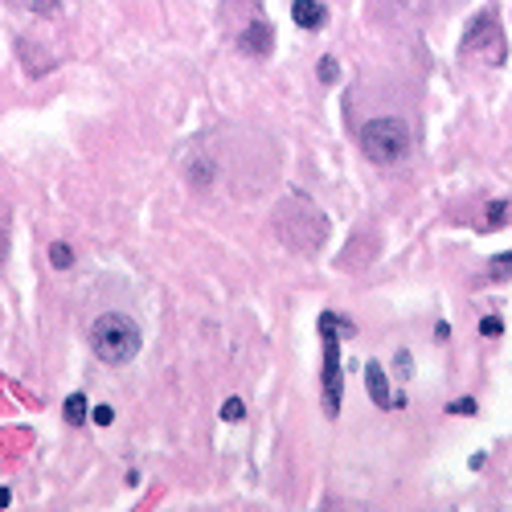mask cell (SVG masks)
<instances>
[{"label": "cell", "mask_w": 512, "mask_h": 512, "mask_svg": "<svg viewBox=\"0 0 512 512\" xmlns=\"http://www.w3.org/2000/svg\"><path fill=\"white\" fill-rule=\"evenodd\" d=\"M275 233L283 238L287 250H295V255H316L328 238V217L320 213V205H316L312 197L291 193V197H283L279 210H275Z\"/></svg>", "instance_id": "cell-1"}, {"label": "cell", "mask_w": 512, "mask_h": 512, "mask_svg": "<svg viewBox=\"0 0 512 512\" xmlns=\"http://www.w3.org/2000/svg\"><path fill=\"white\" fill-rule=\"evenodd\" d=\"M91 349L107 365H127L140 352V328L127 316H119V312H107V316H98L91 324Z\"/></svg>", "instance_id": "cell-2"}, {"label": "cell", "mask_w": 512, "mask_h": 512, "mask_svg": "<svg viewBox=\"0 0 512 512\" xmlns=\"http://www.w3.org/2000/svg\"><path fill=\"white\" fill-rule=\"evenodd\" d=\"M410 148V132L406 123L394 115H381V119H369L361 127V152L369 156L373 164H397Z\"/></svg>", "instance_id": "cell-3"}, {"label": "cell", "mask_w": 512, "mask_h": 512, "mask_svg": "<svg viewBox=\"0 0 512 512\" xmlns=\"http://www.w3.org/2000/svg\"><path fill=\"white\" fill-rule=\"evenodd\" d=\"M320 332H324V414L336 418L340 414V397H345V369H340V320L324 312L320 316Z\"/></svg>", "instance_id": "cell-4"}, {"label": "cell", "mask_w": 512, "mask_h": 512, "mask_svg": "<svg viewBox=\"0 0 512 512\" xmlns=\"http://www.w3.org/2000/svg\"><path fill=\"white\" fill-rule=\"evenodd\" d=\"M488 41H500V21H496V13H480L475 21L467 25V33H463V49L467 53H480V49H488Z\"/></svg>", "instance_id": "cell-5"}, {"label": "cell", "mask_w": 512, "mask_h": 512, "mask_svg": "<svg viewBox=\"0 0 512 512\" xmlns=\"http://www.w3.org/2000/svg\"><path fill=\"white\" fill-rule=\"evenodd\" d=\"M238 46L246 49V53H255V58H267V53L275 49V29H271L267 21H250L246 29H242Z\"/></svg>", "instance_id": "cell-6"}, {"label": "cell", "mask_w": 512, "mask_h": 512, "mask_svg": "<svg viewBox=\"0 0 512 512\" xmlns=\"http://www.w3.org/2000/svg\"><path fill=\"white\" fill-rule=\"evenodd\" d=\"M291 21L300 25V29H307V33H316V29H324L328 8L320 0H295V4H291Z\"/></svg>", "instance_id": "cell-7"}, {"label": "cell", "mask_w": 512, "mask_h": 512, "mask_svg": "<svg viewBox=\"0 0 512 512\" xmlns=\"http://www.w3.org/2000/svg\"><path fill=\"white\" fill-rule=\"evenodd\" d=\"M365 385H369V397L381 406V410H390L394 406V394H390V377H385V369L377 365V361H369L365 365Z\"/></svg>", "instance_id": "cell-8"}, {"label": "cell", "mask_w": 512, "mask_h": 512, "mask_svg": "<svg viewBox=\"0 0 512 512\" xmlns=\"http://www.w3.org/2000/svg\"><path fill=\"white\" fill-rule=\"evenodd\" d=\"M62 414H66L70 426H82L87 414H91V406H87V397H82V394H70V397H66V406H62Z\"/></svg>", "instance_id": "cell-9"}, {"label": "cell", "mask_w": 512, "mask_h": 512, "mask_svg": "<svg viewBox=\"0 0 512 512\" xmlns=\"http://www.w3.org/2000/svg\"><path fill=\"white\" fill-rule=\"evenodd\" d=\"M49 262H53V271H70V267H74V250L66 246V242H53V246H49Z\"/></svg>", "instance_id": "cell-10"}, {"label": "cell", "mask_w": 512, "mask_h": 512, "mask_svg": "<svg viewBox=\"0 0 512 512\" xmlns=\"http://www.w3.org/2000/svg\"><path fill=\"white\" fill-rule=\"evenodd\" d=\"M504 222H508V205H504V201H492L488 210H484V226H488V230H500Z\"/></svg>", "instance_id": "cell-11"}, {"label": "cell", "mask_w": 512, "mask_h": 512, "mask_svg": "<svg viewBox=\"0 0 512 512\" xmlns=\"http://www.w3.org/2000/svg\"><path fill=\"white\" fill-rule=\"evenodd\" d=\"M316 78H320L324 87H332V82L340 78V62H336V58H320V66H316Z\"/></svg>", "instance_id": "cell-12"}, {"label": "cell", "mask_w": 512, "mask_h": 512, "mask_svg": "<svg viewBox=\"0 0 512 512\" xmlns=\"http://www.w3.org/2000/svg\"><path fill=\"white\" fill-rule=\"evenodd\" d=\"M488 271H492V279H512V250L508 255H492Z\"/></svg>", "instance_id": "cell-13"}, {"label": "cell", "mask_w": 512, "mask_h": 512, "mask_svg": "<svg viewBox=\"0 0 512 512\" xmlns=\"http://www.w3.org/2000/svg\"><path fill=\"white\" fill-rule=\"evenodd\" d=\"M246 418V406H242V397H230V402H222V422H242Z\"/></svg>", "instance_id": "cell-14"}, {"label": "cell", "mask_w": 512, "mask_h": 512, "mask_svg": "<svg viewBox=\"0 0 512 512\" xmlns=\"http://www.w3.org/2000/svg\"><path fill=\"white\" fill-rule=\"evenodd\" d=\"M188 181H193L197 188H205V185H210V181H213V168H210V160L193 164V168H188Z\"/></svg>", "instance_id": "cell-15"}, {"label": "cell", "mask_w": 512, "mask_h": 512, "mask_svg": "<svg viewBox=\"0 0 512 512\" xmlns=\"http://www.w3.org/2000/svg\"><path fill=\"white\" fill-rule=\"evenodd\" d=\"M500 332H504V320H500V316H484V320H480V336H488V340H496Z\"/></svg>", "instance_id": "cell-16"}, {"label": "cell", "mask_w": 512, "mask_h": 512, "mask_svg": "<svg viewBox=\"0 0 512 512\" xmlns=\"http://www.w3.org/2000/svg\"><path fill=\"white\" fill-rule=\"evenodd\" d=\"M29 8H33L37 17H53V13H58L62 4H58V0H29Z\"/></svg>", "instance_id": "cell-17"}, {"label": "cell", "mask_w": 512, "mask_h": 512, "mask_svg": "<svg viewBox=\"0 0 512 512\" xmlns=\"http://www.w3.org/2000/svg\"><path fill=\"white\" fill-rule=\"evenodd\" d=\"M447 410H451V414H475V410H480V406H475V402H471V397H459V402H451V406H447Z\"/></svg>", "instance_id": "cell-18"}, {"label": "cell", "mask_w": 512, "mask_h": 512, "mask_svg": "<svg viewBox=\"0 0 512 512\" xmlns=\"http://www.w3.org/2000/svg\"><path fill=\"white\" fill-rule=\"evenodd\" d=\"M91 418L98 422V426H111V422H115V410H111V406H94Z\"/></svg>", "instance_id": "cell-19"}, {"label": "cell", "mask_w": 512, "mask_h": 512, "mask_svg": "<svg viewBox=\"0 0 512 512\" xmlns=\"http://www.w3.org/2000/svg\"><path fill=\"white\" fill-rule=\"evenodd\" d=\"M397 373H402V377H410V352H397Z\"/></svg>", "instance_id": "cell-20"}, {"label": "cell", "mask_w": 512, "mask_h": 512, "mask_svg": "<svg viewBox=\"0 0 512 512\" xmlns=\"http://www.w3.org/2000/svg\"><path fill=\"white\" fill-rule=\"evenodd\" d=\"M13 504V496H8V488H0V508H8Z\"/></svg>", "instance_id": "cell-21"}]
</instances>
